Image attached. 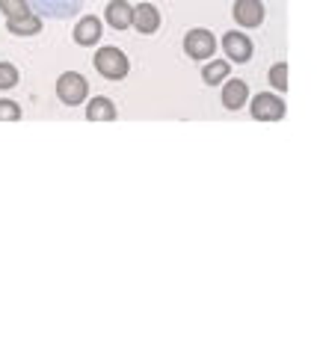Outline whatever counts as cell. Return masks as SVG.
Wrapping results in <instances>:
<instances>
[{
    "label": "cell",
    "instance_id": "cell-1",
    "mask_svg": "<svg viewBox=\"0 0 317 355\" xmlns=\"http://www.w3.org/2000/svg\"><path fill=\"white\" fill-rule=\"evenodd\" d=\"M95 69L101 77H107V80H122V77L128 74V57L119 48H98L95 51Z\"/></svg>",
    "mask_w": 317,
    "mask_h": 355
},
{
    "label": "cell",
    "instance_id": "cell-2",
    "mask_svg": "<svg viewBox=\"0 0 317 355\" xmlns=\"http://www.w3.org/2000/svg\"><path fill=\"white\" fill-rule=\"evenodd\" d=\"M86 95H89V83H86L83 74H78V71L60 74V80H57V98H60L62 104L78 107V104L86 101Z\"/></svg>",
    "mask_w": 317,
    "mask_h": 355
},
{
    "label": "cell",
    "instance_id": "cell-3",
    "mask_svg": "<svg viewBox=\"0 0 317 355\" xmlns=\"http://www.w3.org/2000/svg\"><path fill=\"white\" fill-rule=\"evenodd\" d=\"M30 9L42 18H57V21H65V18H74L80 12V6L86 0H27Z\"/></svg>",
    "mask_w": 317,
    "mask_h": 355
},
{
    "label": "cell",
    "instance_id": "cell-4",
    "mask_svg": "<svg viewBox=\"0 0 317 355\" xmlns=\"http://www.w3.org/2000/svg\"><path fill=\"white\" fill-rule=\"evenodd\" d=\"M252 119L258 121H279L285 119V101L279 95H270V92H261L252 98Z\"/></svg>",
    "mask_w": 317,
    "mask_h": 355
},
{
    "label": "cell",
    "instance_id": "cell-5",
    "mask_svg": "<svg viewBox=\"0 0 317 355\" xmlns=\"http://www.w3.org/2000/svg\"><path fill=\"white\" fill-rule=\"evenodd\" d=\"M184 51L190 60H207L216 51V39L211 30H190L184 36Z\"/></svg>",
    "mask_w": 317,
    "mask_h": 355
},
{
    "label": "cell",
    "instance_id": "cell-6",
    "mask_svg": "<svg viewBox=\"0 0 317 355\" xmlns=\"http://www.w3.org/2000/svg\"><path fill=\"white\" fill-rule=\"evenodd\" d=\"M223 51H225V57L232 62H249L252 60V53H255V44L246 39V33L232 30V33H225L223 36Z\"/></svg>",
    "mask_w": 317,
    "mask_h": 355
},
{
    "label": "cell",
    "instance_id": "cell-7",
    "mask_svg": "<svg viewBox=\"0 0 317 355\" xmlns=\"http://www.w3.org/2000/svg\"><path fill=\"white\" fill-rule=\"evenodd\" d=\"M130 27L139 30L143 36H151V33H157V30H160V12H157V6H151V3L134 6V15H130Z\"/></svg>",
    "mask_w": 317,
    "mask_h": 355
},
{
    "label": "cell",
    "instance_id": "cell-8",
    "mask_svg": "<svg viewBox=\"0 0 317 355\" xmlns=\"http://www.w3.org/2000/svg\"><path fill=\"white\" fill-rule=\"evenodd\" d=\"M234 21L240 27H261L264 3L261 0H234Z\"/></svg>",
    "mask_w": 317,
    "mask_h": 355
},
{
    "label": "cell",
    "instance_id": "cell-9",
    "mask_svg": "<svg viewBox=\"0 0 317 355\" xmlns=\"http://www.w3.org/2000/svg\"><path fill=\"white\" fill-rule=\"evenodd\" d=\"M130 15H134V6H130L128 0H110V3H107V24L113 30H128Z\"/></svg>",
    "mask_w": 317,
    "mask_h": 355
},
{
    "label": "cell",
    "instance_id": "cell-10",
    "mask_svg": "<svg viewBox=\"0 0 317 355\" xmlns=\"http://www.w3.org/2000/svg\"><path fill=\"white\" fill-rule=\"evenodd\" d=\"M74 42L78 44H95L98 39H101V21H98L95 15H86V18H80L78 24H74Z\"/></svg>",
    "mask_w": 317,
    "mask_h": 355
},
{
    "label": "cell",
    "instance_id": "cell-11",
    "mask_svg": "<svg viewBox=\"0 0 317 355\" xmlns=\"http://www.w3.org/2000/svg\"><path fill=\"white\" fill-rule=\"evenodd\" d=\"M246 95H249V86L243 83V80H228L225 86H223V107L225 110H240L246 104Z\"/></svg>",
    "mask_w": 317,
    "mask_h": 355
},
{
    "label": "cell",
    "instance_id": "cell-12",
    "mask_svg": "<svg viewBox=\"0 0 317 355\" xmlns=\"http://www.w3.org/2000/svg\"><path fill=\"white\" fill-rule=\"evenodd\" d=\"M86 119L89 121H113L116 119V104L110 101V98L98 95V98H92V101L86 104Z\"/></svg>",
    "mask_w": 317,
    "mask_h": 355
},
{
    "label": "cell",
    "instance_id": "cell-13",
    "mask_svg": "<svg viewBox=\"0 0 317 355\" xmlns=\"http://www.w3.org/2000/svg\"><path fill=\"white\" fill-rule=\"evenodd\" d=\"M6 30L12 33V36H36V33H42V21H39V15L18 18V21H6Z\"/></svg>",
    "mask_w": 317,
    "mask_h": 355
},
{
    "label": "cell",
    "instance_id": "cell-14",
    "mask_svg": "<svg viewBox=\"0 0 317 355\" xmlns=\"http://www.w3.org/2000/svg\"><path fill=\"white\" fill-rule=\"evenodd\" d=\"M0 12L6 15V21H18V18H30L33 9L27 0H0Z\"/></svg>",
    "mask_w": 317,
    "mask_h": 355
},
{
    "label": "cell",
    "instance_id": "cell-15",
    "mask_svg": "<svg viewBox=\"0 0 317 355\" xmlns=\"http://www.w3.org/2000/svg\"><path fill=\"white\" fill-rule=\"evenodd\" d=\"M228 71H232V69H228V62L216 60V62H211V65H207V69L202 71V80H205L207 86H220L225 77H228Z\"/></svg>",
    "mask_w": 317,
    "mask_h": 355
},
{
    "label": "cell",
    "instance_id": "cell-16",
    "mask_svg": "<svg viewBox=\"0 0 317 355\" xmlns=\"http://www.w3.org/2000/svg\"><path fill=\"white\" fill-rule=\"evenodd\" d=\"M270 86L279 89V92H285V89H288V65L285 62H276L270 69Z\"/></svg>",
    "mask_w": 317,
    "mask_h": 355
},
{
    "label": "cell",
    "instance_id": "cell-17",
    "mask_svg": "<svg viewBox=\"0 0 317 355\" xmlns=\"http://www.w3.org/2000/svg\"><path fill=\"white\" fill-rule=\"evenodd\" d=\"M15 83H18V69L12 62H0V92L12 89Z\"/></svg>",
    "mask_w": 317,
    "mask_h": 355
},
{
    "label": "cell",
    "instance_id": "cell-18",
    "mask_svg": "<svg viewBox=\"0 0 317 355\" xmlns=\"http://www.w3.org/2000/svg\"><path fill=\"white\" fill-rule=\"evenodd\" d=\"M21 119V107L9 98H0V121H18Z\"/></svg>",
    "mask_w": 317,
    "mask_h": 355
}]
</instances>
